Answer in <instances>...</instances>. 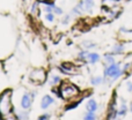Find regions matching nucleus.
Masks as SVG:
<instances>
[{"label": "nucleus", "mask_w": 132, "mask_h": 120, "mask_svg": "<svg viewBox=\"0 0 132 120\" xmlns=\"http://www.w3.org/2000/svg\"><path fill=\"white\" fill-rule=\"evenodd\" d=\"M14 111V106L12 104V90L6 89L0 94V119L8 118Z\"/></svg>", "instance_id": "1"}, {"label": "nucleus", "mask_w": 132, "mask_h": 120, "mask_svg": "<svg viewBox=\"0 0 132 120\" xmlns=\"http://www.w3.org/2000/svg\"><path fill=\"white\" fill-rule=\"evenodd\" d=\"M59 88V94H60V98L62 99H71V98L77 97L80 94V90L75 84L70 83V82H64L58 86Z\"/></svg>", "instance_id": "2"}, {"label": "nucleus", "mask_w": 132, "mask_h": 120, "mask_svg": "<svg viewBox=\"0 0 132 120\" xmlns=\"http://www.w3.org/2000/svg\"><path fill=\"white\" fill-rule=\"evenodd\" d=\"M29 81L31 83L36 84V86H43L44 83L48 82V76H46V72L43 68H36L32 69L31 73L29 74Z\"/></svg>", "instance_id": "3"}, {"label": "nucleus", "mask_w": 132, "mask_h": 120, "mask_svg": "<svg viewBox=\"0 0 132 120\" xmlns=\"http://www.w3.org/2000/svg\"><path fill=\"white\" fill-rule=\"evenodd\" d=\"M36 95H37L36 90L26 91V93L22 95V97H21V102H20L21 109L29 110L30 111V109H31V106H32V103H34L35 98H36Z\"/></svg>", "instance_id": "4"}, {"label": "nucleus", "mask_w": 132, "mask_h": 120, "mask_svg": "<svg viewBox=\"0 0 132 120\" xmlns=\"http://www.w3.org/2000/svg\"><path fill=\"white\" fill-rule=\"evenodd\" d=\"M124 73L123 69H121V67H119L118 63H111V65H109L107 68L104 69V76L107 77H111L112 80H117L119 76H121L122 74Z\"/></svg>", "instance_id": "5"}, {"label": "nucleus", "mask_w": 132, "mask_h": 120, "mask_svg": "<svg viewBox=\"0 0 132 120\" xmlns=\"http://www.w3.org/2000/svg\"><path fill=\"white\" fill-rule=\"evenodd\" d=\"M57 68H58V70H59L60 73H63L64 75H74L75 73H77L74 66H73L72 63H68V62L60 63Z\"/></svg>", "instance_id": "6"}, {"label": "nucleus", "mask_w": 132, "mask_h": 120, "mask_svg": "<svg viewBox=\"0 0 132 120\" xmlns=\"http://www.w3.org/2000/svg\"><path fill=\"white\" fill-rule=\"evenodd\" d=\"M56 103L55 98L50 95H44L41 99V109L42 110H48L51 105H53Z\"/></svg>", "instance_id": "7"}, {"label": "nucleus", "mask_w": 132, "mask_h": 120, "mask_svg": "<svg viewBox=\"0 0 132 120\" xmlns=\"http://www.w3.org/2000/svg\"><path fill=\"white\" fill-rule=\"evenodd\" d=\"M14 118L16 120H30V112L29 110H18V111H15V116H14Z\"/></svg>", "instance_id": "8"}, {"label": "nucleus", "mask_w": 132, "mask_h": 120, "mask_svg": "<svg viewBox=\"0 0 132 120\" xmlns=\"http://www.w3.org/2000/svg\"><path fill=\"white\" fill-rule=\"evenodd\" d=\"M62 82H63L62 77H60L59 75H57V74H52L48 79V83H49V86H51V87H58Z\"/></svg>", "instance_id": "9"}, {"label": "nucleus", "mask_w": 132, "mask_h": 120, "mask_svg": "<svg viewBox=\"0 0 132 120\" xmlns=\"http://www.w3.org/2000/svg\"><path fill=\"white\" fill-rule=\"evenodd\" d=\"M98 109V105H97V102L93 98L88 99V102L86 103V110L88 112H96Z\"/></svg>", "instance_id": "10"}, {"label": "nucleus", "mask_w": 132, "mask_h": 120, "mask_svg": "<svg viewBox=\"0 0 132 120\" xmlns=\"http://www.w3.org/2000/svg\"><path fill=\"white\" fill-rule=\"evenodd\" d=\"M82 5H84V9L85 13H92L95 6V1L94 0H81Z\"/></svg>", "instance_id": "11"}, {"label": "nucleus", "mask_w": 132, "mask_h": 120, "mask_svg": "<svg viewBox=\"0 0 132 120\" xmlns=\"http://www.w3.org/2000/svg\"><path fill=\"white\" fill-rule=\"evenodd\" d=\"M100 59H101V57H100V54H98V53H96V52H89L86 61L88 63H92V65H94V63L98 62Z\"/></svg>", "instance_id": "12"}, {"label": "nucleus", "mask_w": 132, "mask_h": 120, "mask_svg": "<svg viewBox=\"0 0 132 120\" xmlns=\"http://www.w3.org/2000/svg\"><path fill=\"white\" fill-rule=\"evenodd\" d=\"M38 11H39V2L34 0L31 6H30V14H31V15H36V14L38 13Z\"/></svg>", "instance_id": "13"}, {"label": "nucleus", "mask_w": 132, "mask_h": 120, "mask_svg": "<svg viewBox=\"0 0 132 120\" xmlns=\"http://www.w3.org/2000/svg\"><path fill=\"white\" fill-rule=\"evenodd\" d=\"M81 45H82V48L86 49V50H90V49L96 48V43H94V42H92V41H84L81 43Z\"/></svg>", "instance_id": "14"}, {"label": "nucleus", "mask_w": 132, "mask_h": 120, "mask_svg": "<svg viewBox=\"0 0 132 120\" xmlns=\"http://www.w3.org/2000/svg\"><path fill=\"white\" fill-rule=\"evenodd\" d=\"M124 51V45L122 44H115L114 48H112V54H121Z\"/></svg>", "instance_id": "15"}, {"label": "nucleus", "mask_w": 132, "mask_h": 120, "mask_svg": "<svg viewBox=\"0 0 132 120\" xmlns=\"http://www.w3.org/2000/svg\"><path fill=\"white\" fill-rule=\"evenodd\" d=\"M72 14H64V16L62 15V20H60V22H62L63 25H67L68 23L71 22V20H72Z\"/></svg>", "instance_id": "16"}, {"label": "nucleus", "mask_w": 132, "mask_h": 120, "mask_svg": "<svg viewBox=\"0 0 132 120\" xmlns=\"http://www.w3.org/2000/svg\"><path fill=\"white\" fill-rule=\"evenodd\" d=\"M88 53H89V50H82L78 53V59L81 60V61H86L87 60V57H88Z\"/></svg>", "instance_id": "17"}, {"label": "nucleus", "mask_w": 132, "mask_h": 120, "mask_svg": "<svg viewBox=\"0 0 132 120\" xmlns=\"http://www.w3.org/2000/svg\"><path fill=\"white\" fill-rule=\"evenodd\" d=\"M44 20L49 23H53L56 21V15L53 13H44Z\"/></svg>", "instance_id": "18"}, {"label": "nucleus", "mask_w": 132, "mask_h": 120, "mask_svg": "<svg viewBox=\"0 0 132 120\" xmlns=\"http://www.w3.org/2000/svg\"><path fill=\"white\" fill-rule=\"evenodd\" d=\"M102 82H103V77H101V76H94L90 79V83L93 86H100Z\"/></svg>", "instance_id": "19"}, {"label": "nucleus", "mask_w": 132, "mask_h": 120, "mask_svg": "<svg viewBox=\"0 0 132 120\" xmlns=\"http://www.w3.org/2000/svg\"><path fill=\"white\" fill-rule=\"evenodd\" d=\"M81 102H82V99H79V100H77V102H74V103H71V104L66 105V106H65V111H70V110L77 109L78 105H79Z\"/></svg>", "instance_id": "20"}, {"label": "nucleus", "mask_w": 132, "mask_h": 120, "mask_svg": "<svg viewBox=\"0 0 132 120\" xmlns=\"http://www.w3.org/2000/svg\"><path fill=\"white\" fill-rule=\"evenodd\" d=\"M52 13L55 14L56 16H62V15H64V9H63L62 7H59V6H57V5H56V6L53 7Z\"/></svg>", "instance_id": "21"}, {"label": "nucleus", "mask_w": 132, "mask_h": 120, "mask_svg": "<svg viewBox=\"0 0 132 120\" xmlns=\"http://www.w3.org/2000/svg\"><path fill=\"white\" fill-rule=\"evenodd\" d=\"M96 119H97V117H96L95 112L87 111V113H85V116H84V120H96Z\"/></svg>", "instance_id": "22"}, {"label": "nucleus", "mask_w": 132, "mask_h": 120, "mask_svg": "<svg viewBox=\"0 0 132 120\" xmlns=\"http://www.w3.org/2000/svg\"><path fill=\"white\" fill-rule=\"evenodd\" d=\"M104 60H105V62L109 63V65L114 63L115 62L114 54H112V53H107V54H104Z\"/></svg>", "instance_id": "23"}, {"label": "nucleus", "mask_w": 132, "mask_h": 120, "mask_svg": "<svg viewBox=\"0 0 132 120\" xmlns=\"http://www.w3.org/2000/svg\"><path fill=\"white\" fill-rule=\"evenodd\" d=\"M126 112H128V106H126L125 104H123L121 106V109L118 110V116L119 117H124L126 114Z\"/></svg>", "instance_id": "24"}, {"label": "nucleus", "mask_w": 132, "mask_h": 120, "mask_svg": "<svg viewBox=\"0 0 132 120\" xmlns=\"http://www.w3.org/2000/svg\"><path fill=\"white\" fill-rule=\"evenodd\" d=\"M36 120H51V114L50 113H43L39 114Z\"/></svg>", "instance_id": "25"}, {"label": "nucleus", "mask_w": 132, "mask_h": 120, "mask_svg": "<svg viewBox=\"0 0 132 120\" xmlns=\"http://www.w3.org/2000/svg\"><path fill=\"white\" fill-rule=\"evenodd\" d=\"M121 30L122 32H126V34H129V32H131V30L130 29H128V28H125V27H121Z\"/></svg>", "instance_id": "26"}, {"label": "nucleus", "mask_w": 132, "mask_h": 120, "mask_svg": "<svg viewBox=\"0 0 132 120\" xmlns=\"http://www.w3.org/2000/svg\"><path fill=\"white\" fill-rule=\"evenodd\" d=\"M126 86H128V90L132 91V83H131V82H128V83H126Z\"/></svg>", "instance_id": "27"}, {"label": "nucleus", "mask_w": 132, "mask_h": 120, "mask_svg": "<svg viewBox=\"0 0 132 120\" xmlns=\"http://www.w3.org/2000/svg\"><path fill=\"white\" fill-rule=\"evenodd\" d=\"M36 1H38L39 4H45V2H48V1H51V0H36Z\"/></svg>", "instance_id": "28"}, {"label": "nucleus", "mask_w": 132, "mask_h": 120, "mask_svg": "<svg viewBox=\"0 0 132 120\" xmlns=\"http://www.w3.org/2000/svg\"><path fill=\"white\" fill-rule=\"evenodd\" d=\"M130 110H131V112H132V104L130 105Z\"/></svg>", "instance_id": "29"}, {"label": "nucleus", "mask_w": 132, "mask_h": 120, "mask_svg": "<svg viewBox=\"0 0 132 120\" xmlns=\"http://www.w3.org/2000/svg\"><path fill=\"white\" fill-rule=\"evenodd\" d=\"M15 120H16V119H15Z\"/></svg>", "instance_id": "30"}]
</instances>
